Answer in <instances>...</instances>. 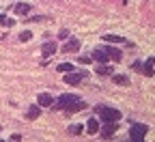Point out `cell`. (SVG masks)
<instances>
[{"instance_id":"6da1fadb","label":"cell","mask_w":155,"mask_h":142,"mask_svg":"<svg viewBox=\"0 0 155 142\" xmlns=\"http://www.w3.org/2000/svg\"><path fill=\"white\" fill-rule=\"evenodd\" d=\"M95 112L99 114V118L106 121V123H116V121L121 118V112L114 110V108H110V106H97Z\"/></svg>"},{"instance_id":"7a4b0ae2","label":"cell","mask_w":155,"mask_h":142,"mask_svg":"<svg viewBox=\"0 0 155 142\" xmlns=\"http://www.w3.org/2000/svg\"><path fill=\"white\" fill-rule=\"evenodd\" d=\"M73 104H78V97L75 95H61V97H58V108H61V110H69Z\"/></svg>"},{"instance_id":"3957f363","label":"cell","mask_w":155,"mask_h":142,"mask_svg":"<svg viewBox=\"0 0 155 142\" xmlns=\"http://www.w3.org/2000/svg\"><path fill=\"white\" fill-rule=\"evenodd\" d=\"M144 136H147V125H134V127L129 129V138H131L134 142H140Z\"/></svg>"},{"instance_id":"277c9868","label":"cell","mask_w":155,"mask_h":142,"mask_svg":"<svg viewBox=\"0 0 155 142\" xmlns=\"http://www.w3.org/2000/svg\"><path fill=\"white\" fill-rule=\"evenodd\" d=\"M82 78H84V73H75V71H69V73H65V82H67L69 86H78Z\"/></svg>"},{"instance_id":"5b68a950","label":"cell","mask_w":155,"mask_h":142,"mask_svg":"<svg viewBox=\"0 0 155 142\" xmlns=\"http://www.w3.org/2000/svg\"><path fill=\"white\" fill-rule=\"evenodd\" d=\"M97 63H110V58H108V54H106V50L104 48H97V50H93V54H91Z\"/></svg>"},{"instance_id":"8992f818","label":"cell","mask_w":155,"mask_h":142,"mask_svg":"<svg viewBox=\"0 0 155 142\" xmlns=\"http://www.w3.org/2000/svg\"><path fill=\"white\" fill-rule=\"evenodd\" d=\"M37 101H39V106H41V108H50V106H54V97L48 95V93H41V95L37 97Z\"/></svg>"},{"instance_id":"52a82bcc","label":"cell","mask_w":155,"mask_h":142,"mask_svg":"<svg viewBox=\"0 0 155 142\" xmlns=\"http://www.w3.org/2000/svg\"><path fill=\"white\" fill-rule=\"evenodd\" d=\"M104 50H106V54H108L110 60H121L123 58V52L116 50V48H112V45H104Z\"/></svg>"},{"instance_id":"ba28073f","label":"cell","mask_w":155,"mask_h":142,"mask_svg":"<svg viewBox=\"0 0 155 142\" xmlns=\"http://www.w3.org/2000/svg\"><path fill=\"white\" fill-rule=\"evenodd\" d=\"M116 134V123H106L101 129V138H112Z\"/></svg>"},{"instance_id":"9c48e42d","label":"cell","mask_w":155,"mask_h":142,"mask_svg":"<svg viewBox=\"0 0 155 142\" xmlns=\"http://www.w3.org/2000/svg\"><path fill=\"white\" fill-rule=\"evenodd\" d=\"M78 50H80V41H78V39H69L63 45V52H78Z\"/></svg>"},{"instance_id":"30bf717a","label":"cell","mask_w":155,"mask_h":142,"mask_svg":"<svg viewBox=\"0 0 155 142\" xmlns=\"http://www.w3.org/2000/svg\"><path fill=\"white\" fill-rule=\"evenodd\" d=\"M104 41L106 43H127L123 37H119V35H104Z\"/></svg>"},{"instance_id":"8fae6325","label":"cell","mask_w":155,"mask_h":142,"mask_svg":"<svg viewBox=\"0 0 155 142\" xmlns=\"http://www.w3.org/2000/svg\"><path fill=\"white\" fill-rule=\"evenodd\" d=\"M95 73H99V75H112V67L108 63H101L99 67L95 69Z\"/></svg>"},{"instance_id":"7c38bea8","label":"cell","mask_w":155,"mask_h":142,"mask_svg":"<svg viewBox=\"0 0 155 142\" xmlns=\"http://www.w3.org/2000/svg\"><path fill=\"white\" fill-rule=\"evenodd\" d=\"M15 13H17V15H24V17H26V15L30 13V5H24V2L15 5Z\"/></svg>"},{"instance_id":"4fadbf2b","label":"cell","mask_w":155,"mask_h":142,"mask_svg":"<svg viewBox=\"0 0 155 142\" xmlns=\"http://www.w3.org/2000/svg\"><path fill=\"white\" fill-rule=\"evenodd\" d=\"M39 114H41V106H30V108H28V114H26V116H28L30 121H35V118H37Z\"/></svg>"},{"instance_id":"5bb4252c","label":"cell","mask_w":155,"mask_h":142,"mask_svg":"<svg viewBox=\"0 0 155 142\" xmlns=\"http://www.w3.org/2000/svg\"><path fill=\"white\" fill-rule=\"evenodd\" d=\"M86 129H88V134H93V136H95L97 131H99V123H97L95 118H91L88 123H86Z\"/></svg>"},{"instance_id":"9a60e30c","label":"cell","mask_w":155,"mask_h":142,"mask_svg":"<svg viewBox=\"0 0 155 142\" xmlns=\"http://www.w3.org/2000/svg\"><path fill=\"white\" fill-rule=\"evenodd\" d=\"M144 75H153L155 73V67H153V63H151V60H147V63L142 65V69H140Z\"/></svg>"},{"instance_id":"2e32d148","label":"cell","mask_w":155,"mask_h":142,"mask_svg":"<svg viewBox=\"0 0 155 142\" xmlns=\"http://www.w3.org/2000/svg\"><path fill=\"white\" fill-rule=\"evenodd\" d=\"M112 82H114V84H119V86H127V84H129V80H127L125 75H112Z\"/></svg>"},{"instance_id":"e0dca14e","label":"cell","mask_w":155,"mask_h":142,"mask_svg":"<svg viewBox=\"0 0 155 142\" xmlns=\"http://www.w3.org/2000/svg\"><path fill=\"white\" fill-rule=\"evenodd\" d=\"M41 52H43V56H52V54L56 52V43H45Z\"/></svg>"},{"instance_id":"ac0fdd59","label":"cell","mask_w":155,"mask_h":142,"mask_svg":"<svg viewBox=\"0 0 155 142\" xmlns=\"http://www.w3.org/2000/svg\"><path fill=\"white\" fill-rule=\"evenodd\" d=\"M82 131H84V125H80V123H78V125H71V127H69V134H71V136H80Z\"/></svg>"},{"instance_id":"d6986e66","label":"cell","mask_w":155,"mask_h":142,"mask_svg":"<svg viewBox=\"0 0 155 142\" xmlns=\"http://www.w3.org/2000/svg\"><path fill=\"white\" fill-rule=\"evenodd\" d=\"M58 71H61V73H69V71H73V63H61V65H58Z\"/></svg>"},{"instance_id":"ffe728a7","label":"cell","mask_w":155,"mask_h":142,"mask_svg":"<svg viewBox=\"0 0 155 142\" xmlns=\"http://www.w3.org/2000/svg\"><path fill=\"white\" fill-rule=\"evenodd\" d=\"M58 39H69V30H67V28L58 30Z\"/></svg>"},{"instance_id":"44dd1931","label":"cell","mask_w":155,"mask_h":142,"mask_svg":"<svg viewBox=\"0 0 155 142\" xmlns=\"http://www.w3.org/2000/svg\"><path fill=\"white\" fill-rule=\"evenodd\" d=\"M30 37H32V32H30V30H26V32H22V35H19V39H22V41H28Z\"/></svg>"},{"instance_id":"7402d4cb","label":"cell","mask_w":155,"mask_h":142,"mask_svg":"<svg viewBox=\"0 0 155 142\" xmlns=\"http://www.w3.org/2000/svg\"><path fill=\"white\" fill-rule=\"evenodd\" d=\"M131 69H134V71H140V69H142V65H140V63H134V65H131Z\"/></svg>"},{"instance_id":"603a6c76","label":"cell","mask_w":155,"mask_h":142,"mask_svg":"<svg viewBox=\"0 0 155 142\" xmlns=\"http://www.w3.org/2000/svg\"><path fill=\"white\" fill-rule=\"evenodd\" d=\"M2 22H5V15H0V24H2Z\"/></svg>"},{"instance_id":"cb8c5ba5","label":"cell","mask_w":155,"mask_h":142,"mask_svg":"<svg viewBox=\"0 0 155 142\" xmlns=\"http://www.w3.org/2000/svg\"><path fill=\"white\" fill-rule=\"evenodd\" d=\"M151 63H153V67H155V56H153V58H151Z\"/></svg>"}]
</instances>
